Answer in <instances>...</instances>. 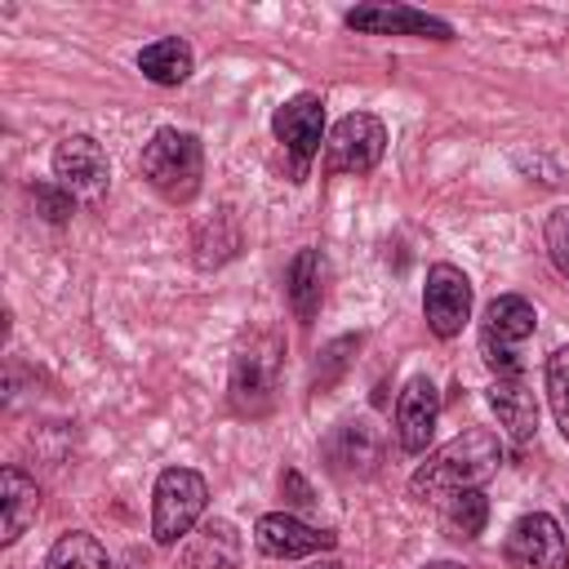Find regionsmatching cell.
I'll use <instances>...</instances> for the list:
<instances>
[{"mask_svg": "<svg viewBox=\"0 0 569 569\" xmlns=\"http://www.w3.org/2000/svg\"><path fill=\"white\" fill-rule=\"evenodd\" d=\"M502 467V440L485 427H471L427 453V462L409 476V498L413 502H445L462 489H480L493 471Z\"/></svg>", "mask_w": 569, "mask_h": 569, "instance_id": "obj_1", "label": "cell"}, {"mask_svg": "<svg viewBox=\"0 0 569 569\" xmlns=\"http://www.w3.org/2000/svg\"><path fill=\"white\" fill-rule=\"evenodd\" d=\"M138 173H142L169 204H191L196 191H200V178H204V147H200L196 133L164 124V129H156L151 142L142 147Z\"/></svg>", "mask_w": 569, "mask_h": 569, "instance_id": "obj_2", "label": "cell"}, {"mask_svg": "<svg viewBox=\"0 0 569 569\" xmlns=\"http://www.w3.org/2000/svg\"><path fill=\"white\" fill-rule=\"evenodd\" d=\"M538 329V311L529 298L520 293H498L485 316H480V356L485 365L498 373V378H511V373H525L520 365V347L533 338Z\"/></svg>", "mask_w": 569, "mask_h": 569, "instance_id": "obj_3", "label": "cell"}, {"mask_svg": "<svg viewBox=\"0 0 569 569\" xmlns=\"http://www.w3.org/2000/svg\"><path fill=\"white\" fill-rule=\"evenodd\" d=\"M209 507V485L191 467H164L151 489V538L160 547H173L182 533L196 529V520Z\"/></svg>", "mask_w": 569, "mask_h": 569, "instance_id": "obj_4", "label": "cell"}, {"mask_svg": "<svg viewBox=\"0 0 569 569\" xmlns=\"http://www.w3.org/2000/svg\"><path fill=\"white\" fill-rule=\"evenodd\" d=\"M280 356H284V342L276 333H258V338H249L244 351H236V360H231V409L236 413L267 418L276 409Z\"/></svg>", "mask_w": 569, "mask_h": 569, "instance_id": "obj_5", "label": "cell"}, {"mask_svg": "<svg viewBox=\"0 0 569 569\" xmlns=\"http://www.w3.org/2000/svg\"><path fill=\"white\" fill-rule=\"evenodd\" d=\"M382 151H387V124L378 116H369V111H351L325 138V169L329 173H356V178H365V173L378 169Z\"/></svg>", "mask_w": 569, "mask_h": 569, "instance_id": "obj_6", "label": "cell"}, {"mask_svg": "<svg viewBox=\"0 0 569 569\" xmlns=\"http://www.w3.org/2000/svg\"><path fill=\"white\" fill-rule=\"evenodd\" d=\"M271 133L284 147L289 164H293V182H302L307 164L320 156V142H325V102H320V93L284 98L276 107V116H271Z\"/></svg>", "mask_w": 569, "mask_h": 569, "instance_id": "obj_7", "label": "cell"}, {"mask_svg": "<svg viewBox=\"0 0 569 569\" xmlns=\"http://www.w3.org/2000/svg\"><path fill=\"white\" fill-rule=\"evenodd\" d=\"M53 178L62 191H71L76 200H89L98 204L107 182H111V164H107V151L98 138L89 133H67L58 147H53Z\"/></svg>", "mask_w": 569, "mask_h": 569, "instance_id": "obj_8", "label": "cell"}, {"mask_svg": "<svg viewBox=\"0 0 569 569\" xmlns=\"http://www.w3.org/2000/svg\"><path fill=\"white\" fill-rule=\"evenodd\" d=\"M422 316H427V329L436 338H458L462 333V325L471 320V280H467L462 267H453V262L427 267Z\"/></svg>", "mask_w": 569, "mask_h": 569, "instance_id": "obj_9", "label": "cell"}, {"mask_svg": "<svg viewBox=\"0 0 569 569\" xmlns=\"http://www.w3.org/2000/svg\"><path fill=\"white\" fill-rule=\"evenodd\" d=\"M507 560L516 569H569V547L547 511H529L507 533Z\"/></svg>", "mask_w": 569, "mask_h": 569, "instance_id": "obj_10", "label": "cell"}, {"mask_svg": "<svg viewBox=\"0 0 569 569\" xmlns=\"http://www.w3.org/2000/svg\"><path fill=\"white\" fill-rule=\"evenodd\" d=\"M253 542L262 556L271 560H302V556H320V551H333L338 538L329 529H311L307 520L289 516V511H267L258 516L253 525Z\"/></svg>", "mask_w": 569, "mask_h": 569, "instance_id": "obj_11", "label": "cell"}, {"mask_svg": "<svg viewBox=\"0 0 569 569\" xmlns=\"http://www.w3.org/2000/svg\"><path fill=\"white\" fill-rule=\"evenodd\" d=\"M342 22L365 36H422V40H453V27L445 18H431L409 4H360L347 9Z\"/></svg>", "mask_w": 569, "mask_h": 569, "instance_id": "obj_12", "label": "cell"}, {"mask_svg": "<svg viewBox=\"0 0 569 569\" xmlns=\"http://www.w3.org/2000/svg\"><path fill=\"white\" fill-rule=\"evenodd\" d=\"M436 418H440V391L431 378H409L400 400H396V440L405 453H427L431 436H436Z\"/></svg>", "mask_w": 569, "mask_h": 569, "instance_id": "obj_13", "label": "cell"}, {"mask_svg": "<svg viewBox=\"0 0 569 569\" xmlns=\"http://www.w3.org/2000/svg\"><path fill=\"white\" fill-rule=\"evenodd\" d=\"M325 458L338 476H373L378 471V458H382V440L378 431L369 427V418H347L333 427V436L325 440Z\"/></svg>", "mask_w": 569, "mask_h": 569, "instance_id": "obj_14", "label": "cell"}, {"mask_svg": "<svg viewBox=\"0 0 569 569\" xmlns=\"http://www.w3.org/2000/svg\"><path fill=\"white\" fill-rule=\"evenodd\" d=\"M485 396H489V409L498 413V427L516 445H529L538 436V400H533V387L525 382V373L493 378V387Z\"/></svg>", "mask_w": 569, "mask_h": 569, "instance_id": "obj_15", "label": "cell"}, {"mask_svg": "<svg viewBox=\"0 0 569 569\" xmlns=\"http://www.w3.org/2000/svg\"><path fill=\"white\" fill-rule=\"evenodd\" d=\"M284 293H289L293 316L302 325H311L316 311H320V302H325V258H320V249L307 244V249L293 253V262L284 271Z\"/></svg>", "mask_w": 569, "mask_h": 569, "instance_id": "obj_16", "label": "cell"}, {"mask_svg": "<svg viewBox=\"0 0 569 569\" xmlns=\"http://www.w3.org/2000/svg\"><path fill=\"white\" fill-rule=\"evenodd\" d=\"M191 67H196V53H191V44L178 40V36H160V40H151V44L138 49V71H142L151 84H160V89L182 84V80L191 76Z\"/></svg>", "mask_w": 569, "mask_h": 569, "instance_id": "obj_17", "label": "cell"}, {"mask_svg": "<svg viewBox=\"0 0 569 569\" xmlns=\"http://www.w3.org/2000/svg\"><path fill=\"white\" fill-rule=\"evenodd\" d=\"M0 507H4V542H18L22 538V529L36 520V511H40V489H36V480L31 476H22L18 467H4L0 471Z\"/></svg>", "mask_w": 569, "mask_h": 569, "instance_id": "obj_18", "label": "cell"}, {"mask_svg": "<svg viewBox=\"0 0 569 569\" xmlns=\"http://www.w3.org/2000/svg\"><path fill=\"white\" fill-rule=\"evenodd\" d=\"M191 569H236L240 565V533L227 520H204L187 547Z\"/></svg>", "mask_w": 569, "mask_h": 569, "instance_id": "obj_19", "label": "cell"}, {"mask_svg": "<svg viewBox=\"0 0 569 569\" xmlns=\"http://www.w3.org/2000/svg\"><path fill=\"white\" fill-rule=\"evenodd\" d=\"M485 520H489V498L480 489H462L453 498H445V511H440V525L449 538L458 542H471L485 533Z\"/></svg>", "mask_w": 569, "mask_h": 569, "instance_id": "obj_20", "label": "cell"}, {"mask_svg": "<svg viewBox=\"0 0 569 569\" xmlns=\"http://www.w3.org/2000/svg\"><path fill=\"white\" fill-rule=\"evenodd\" d=\"M44 569H107V551H102V542H98L93 533L71 529V533H62V538L49 547Z\"/></svg>", "mask_w": 569, "mask_h": 569, "instance_id": "obj_21", "label": "cell"}, {"mask_svg": "<svg viewBox=\"0 0 569 569\" xmlns=\"http://www.w3.org/2000/svg\"><path fill=\"white\" fill-rule=\"evenodd\" d=\"M547 400H551V413H556L560 436L569 440V347H560V351L547 356Z\"/></svg>", "mask_w": 569, "mask_h": 569, "instance_id": "obj_22", "label": "cell"}, {"mask_svg": "<svg viewBox=\"0 0 569 569\" xmlns=\"http://www.w3.org/2000/svg\"><path fill=\"white\" fill-rule=\"evenodd\" d=\"M356 347H360V338H333L325 351H320V360H316V373H311V391H329L342 373H347V365H351V356H356Z\"/></svg>", "mask_w": 569, "mask_h": 569, "instance_id": "obj_23", "label": "cell"}, {"mask_svg": "<svg viewBox=\"0 0 569 569\" xmlns=\"http://www.w3.org/2000/svg\"><path fill=\"white\" fill-rule=\"evenodd\" d=\"M209 244H218V258H222V262L236 253L240 236H236V227H231L227 209H218V213H213V222H200V227H196V249H200V253H196V262H204Z\"/></svg>", "mask_w": 569, "mask_h": 569, "instance_id": "obj_24", "label": "cell"}, {"mask_svg": "<svg viewBox=\"0 0 569 569\" xmlns=\"http://www.w3.org/2000/svg\"><path fill=\"white\" fill-rule=\"evenodd\" d=\"M542 240H547V253H551L556 271L569 280V204H565V209H556V213L547 218V231H542Z\"/></svg>", "mask_w": 569, "mask_h": 569, "instance_id": "obj_25", "label": "cell"}, {"mask_svg": "<svg viewBox=\"0 0 569 569\" xmlns=\"http://www.w3.org/2000/svg\"><path fill=\"white\" fill-rule=\"evenodd\" d=\"M31 200L40 204V213H44L49 222H67L71 209H76V196L62 191L58 182H36V187H31Z\"/></svg>", "mask_w": 569, "mask_h": 569, "instance_id": "obj_26", "label": "cell"}, {"mask_svg": "<svg viewBox=\"0 0 569 569\" xmlns=\"http://www.w3.org/2000/svg\"><path fill=\"white\" fill-rule=\"evenodd\" d=\"M280 489H289V493H293L289 502H298V507H311V502H316L311 489H307V480H302L298 471H280Z\"/></svg>", "mask_w": 569, "mask_h": 569, "instance_id": "obj_27", "label": "cell"}, {"mask_svg": "<svg viewBox=\"0 0 569 569\" xmlns=\"http://www.w3.org/2000/svg\"><path fill=\"white\" fill-rule=\"evenodd\" d=\"M422 569H462V565H453V560H431V565H422Z\"/></svg>", "mask_w": 569, "mask_h": 569, "instance_id": "obj_28", "label": "cell"}, {"mask_svg": "<svg viewBox=\"0 0 569 569\" xmlns=\"http://www.w3.org/2000/svg\"><path fill=\"white\" fill-rule=\"evenodd\" d=\"M307 569H342L338 560H316V565H307Z\"/></svg>", "mask_w": 569, "mask_h": 569, "instance_id": "obj_29", "label": "cell"}]
</instances>
